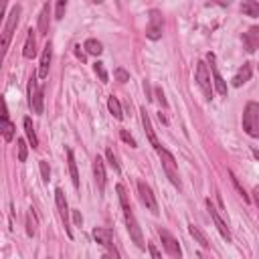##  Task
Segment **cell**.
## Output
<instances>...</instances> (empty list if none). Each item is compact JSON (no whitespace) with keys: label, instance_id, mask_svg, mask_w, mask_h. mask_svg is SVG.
<instances>
[{"label":"cell","instance_id":"obj_1","mask_svg":"<svg viewBox=\"0 0 259 259\" xmlns=\"http://www.w3.org/2000/svg\"><path fill=\"white\" fill-rule=\"evenodd\" d=\"M243 130L251 138H259V103L249 101L243 112Z\"/></svg>","mask_w":259,"mask_h":259},{"label":"cell","instance_id":"obj_2","mask_svg":"<svg viewBox=\"0 0 259 259\" xmlns=\"http://www.w3.org/2000/svg\"><path fill=\"white\" fill-rule=\"evenodd\" d=\"M211 69L206 67L204 61H199L197 63V73H195V79H197V85L201 87L202 95L206 99H213V81H211Z\"/></svg>","mask_w":259,"mask_h":259},{"label":"cell","instance_id":"obj_3","mask_svg":"<svg viewBox=\"0 0 259 259\" xmlns=\"http://www.w3.org/2000/svg\"><path fill=\"white\" fill-rule=\"evenodd\" d=\"M156 152H158V156H160V160H162V168H164V172H166L168 180L174 184V186L180 188V176H178V168H176L174 156H172V154H170L166 148H158Z\"/></svg>","mask_w":259,"mask_h":259},{"label":"cell","instance_id":"obj_4","mask_svg":"<svg viewBox=\"0 0 259 259\" xmlns=\"http://www.w3.org/2000/svg\"><path fill=\"white\" fill-rule=\"evenodd\" d=\"M29 106L34 114H43V85H39L37 75L29 81Z\"/></svg>","mask_w":259,"mask_h":259},{"label":"cell","instance_id":"obj_5","mask_svg":"<svg viewBox=\"0 0 259 259\" xmlns=\"http://www.w3.org/2000/svg\"><path fill=\"white\" fill-rule=\"evenodd\" d=\"M19 19H21V6L16 4L10 8V14H8V21L4 25V30H2V51L6 53L8 47H10V39H12V34H14V29L16 25H19Z\"/></svg>","mask_w":259,"mask_h":259},{"label":"cell","instance_id":"obj_6","mask_svg":"<svg viewBox=\"0 0 259 259\" xmlns=\"http://www.w3.org/2000/svg\"><path fill=\"white\" fill-rule=\"evenodd\" d=\"M158 235L162 239V247L166 249V253L172 257V259H182V249H180V243H178V239L172 235L168 229H158Z\"/></svg>","mask_w":259,"mask_h":259},{"label":"cell","instance_id":"obj_7","mask_svg":"<svg viewBox=\"0 0 259 259\" xmlns=\"http://www.w3.org/2000/svg\"><path fill=\"white\" fill-rule=\"evenodd\" d=\"M93 237H95V241H97L99 245L110 249V255L114 259H119V253H117L115 245H114V233H112V229H108V227H95L93 229Z\"/></svg>","mask_w":259,"mask_h":259},{"label":"cell","instance_id":"obj_8","mask_svg":"<svg viewBox=\"0 0 259 259\" xmlns=\"http://www.w3.org/2000/svg\"><path fill=\"white\" fill-rule=\"evenodd\" d=\"M162 29H164V19L160 10H150V21L146 27V37L150 41H158L162 37Z\"/></svg>","mask_w":259,"mask_h":259},{"label":"cell","instance_id":"obj_9","mask_svg":"<svg viewBox=\"0 0 259 259\" xmlns=\"http://www.w3.org/2000/svg\"><path fill=\"white\" fill-rule=\"evenodd\" d=\"M138 195H140L142 204L146 206V209H148L152 215H158V201H156V197H154L152 188H150L144 180H138Z\"/></svg>","mask_w":259,"mask_h":259},{"label":"cell","instance_id":"obj_10","mask_svg":"<svg viewBox=\"0 0 259 259\" xmlns=\"http://www.w3.org/2000/svg\"><path fill=\"white\" fill-rule=\"evenodd\" d=\"M124 217H126V225H128V233H130L132 241H134V243L140 247V249H144V247H146V241H144L142 229H140V225H138V221H136L134 213H132V211H124Z\"/></svg>","mask_w":259,"mask_h":259},{"label":"cell","instance_id":"obj_11","mask_svg":"<svg viewBox=\"0 0 259 259\" xmlns=\"http://www.w3.org/2000/svg\"><path fill=\"white\" fill-rule=\"evenodd\" d=\"M55 202H57V209H59V213H61V219H63V223H65V231H67V235L69 237H73V231H71V227H69V204H67V199H65V193H63V188H55Z\"/></svg>","mask_w":259,"mask_h":259},{"label":"cell","instance_id":"obj_12","mask_svg":"<svg viewBox=\"0 0 259 259\" xmlns=\"http://www.w3.org/2000/svg\"><path fill=\"white\" fill-rule=\"evenodd\" d=\"M206 209H209V215H211V219H213V223H215L217 231L221 233V237L225 239V241H231V229H229L227 223L223 221V217L217 213V209L213 206V202H211V201H206Z\"/></svg>","mask_w":259,"mask_h":259},{"label":"cell","instance_id":"obj_13","mask_svg":"<svg viewBox=\"0 0 259 259\" xmlns=\"http://www.w3.org/2000/svg\"><path fill=\"white\" fill-rule=\"evenodd\" d=\"M206 61L211 63V75H213V85H215L217 93H219V95H227V83H225V79L221 77L219 69H217V63H215V55H213V53H209V55H206Z\"/></svg>","mask_w":259,"mask_h":259},{"label":"cell","instance_id":"obj_14","mask_svg":"<svg viewBox=\"0 0 259 259\" xmlns=\"http://www.w3.org/2000/svg\"><path fill=\"white\" fill-rule=\"evenodd\" d=\"M93 176H95L99 193H103V188H106V162H103V158H99V156L93 160Z\"/></svg>","mask_w":259,"mask_h":259},{"label":"cell","instance_id":"obj_15","mask_svg":"<svg viewBox=\"0 0 259 259\" xmlns=\"http://www.w3.org/2000/svg\"><path fill=\"white\" fill-rule=\"evenodd\" d=\"M140 117H142V126H144V130H146V136H148V142L154 146V148H162L160 146V142H158V138H156V134H154V130H152V122H150V115L146 114V108H142L140 110Z\"/></svg>","mask_w":259,"mask_h":259},{"label":"cell","instance_id":"obj_16","mask_svg":"<svg viewBox=\"0 0 259 259\" xmlns=\"http://www.w3.org/2000/svg\"><path fill=\"white\" fill-rule=\"evenodd\" d=\"M51 57H53V47H51V43H47L45 49H43V55H41V63H39V77L41 79H45L49 75Z\"/></svg>","mask_w":259,"mask_h":259},{"label":"cell","instance_id":"obj_17","mask_svg":"<svg viewBox=\"0 0 259 259\" xmlns=\"http://www.w3.org/2000/svg\"><path fill=\"white\" fill-rule=\"evenodd\" d=\"M251 73H253V67H251V63H243V67L239 69V71L233 75V85L235 87H241V85H245L249 79H251Z\"/></svg>","mask_w":259,"mask_h":259},{"label":"cell","instance_id":"obj_18","mask_svg":"<svg viewBox=\"0 0 259 259\" xmlns=\"http://www.w3.org/2000/svg\"><path fill=\"white\" fill-rule=\"evenodd\" d=\"M34 55H37V37H34V30L29 29L27 41H25V47H23V57L25 59H32Z\"/></svg>","mask_w":259,"mask_h":259},{"label":"cell","instance_id":"obj_19","mask_svg":"<svg viewBox=\"0 0 259 259\" xmlns=\"http://www.w3.org/2000/svg\"><path fill=\"white\" fill-rule=\"evenodd\" d=\"M67 164H69V172H71V180L73 186L79 188V172H77V162H75V154L71 148H67Z\"/></svg>","mask_w":259,"mask_h":259},{"label":"cell","instance_id":"obj_20","mask_svg":"<svg viewBox=\"0 0 259 259\" xmlns=\"http://www.w3.org/2000/svg\"><path fill=\"white\" fill-rule=\"evenodd\" d=\"M2 136H4V142H10L12 138H14V124L8 119L6 103H4V112H2Z\"/></svg>","mask_w":259,"mask_h":259},{"label":"cell","instance_id":"obj_21","mask_svg":"<svg viewBox=\"0 0 259 259\" xmlns=\"http://www.w3.org/2000/svg\"><path fill=\"white\" fill-rule=\"evenodd\" d=\"M188 233H191L193 237H195V241H197V243H201V247H204V249H209L211 247V241H209V237H206L197 225H195V223H191V225H188Z\"/></svg>","mask_w":259,"mask_h":259},{"label":"cell","instance_id":"obj_22","mask_svg":"<svg viewBox=\"0 0 259 259\" xmlns=\"http://www.w3.org/2000/svg\"><path fill=\"white\" fill-rule=\"evenodd\" d=\"M49 25H51V6L45 4L41 14H39V34H47L49 32Z\"/></svg>","mask_w":259,"mask_h":259},{"label":"cell","instance_id":"obj_23","mask_svg":"<svg viewBox=\"0 0 259 259\" xmlns=\"http://www.w3.org/2000/svg\"><path fill=\"white\" fill-rule=\"evenodd\" d=\"M23 124H25V134H27V138H29L30 146H32V148H39V140H37V134H34V128H32L30 117H25Z\"/></svg>","mask_w":259,"mask_h":259},{"label":"cell","instance_id":"obj_24","mask_svg":"<svg viewBox=\"0 0 259 259\" xmlns=\"http://www.w3.org/2000/svg\"><path fill=\"white\" fill-rule=\"evenodd\" d=\"M108 110H110V114H112L115 119H122V117H124L122 106H119L117 97H114V95H110V97H108Z\"/></svg>","mask_w":259,"mask_h":259},{"label":"cell","instance_id":"obj_25","mask_svg":"<svg viewBox=\"0 0 259 259\" xmlns=\"http://www.w3.org/2000/svg\"><path fill=\"white\" fill-rule=\"evenodd\" d=\"M83 49L87 51L89 55H101L103 53V45L99 41H95V39H87V41H85V45H83Z\"/></svg>","mask_w":259,"mask_h":259},{"label":"cell","instance_id":"obj_26","mask_svg":"<svg viewBox=\"0 0 259 259\" xmlns=\"http://www.w3.org/2000/svg\"><path fill=\"white\" fill-rule=\"evenodd\" d=\"M241 10L247 16H259V2H255V0H245V2H241Z\"/></svg>","mask_w":259,"mask_h":259},{"label":"cell","instance_id":"obj_27","mask_svg":"<svg viewBox=\"0 0 259 259\" xmlns=\"http://www.w3.org/2000/svg\"><path fill=\"white\" fill-rule=\"evenodd\" d=\"M115 191H117L119 202H122V209H124V211H132V204H130V199H128L126 186H124V184H117V186H115Z\"/></svg>","mask_w":259,"mask_h":259},{"label":"cell","instance_id":"obj_28","mask_svg":"<svg viewBox=\"0 0 259 259\" xmlns=\"http://www.w3.org/2000/svg\"><path fill=\"white\" fill-rule=\"evenodd\" d=\"M27 235L29 237L37 235V219H34V215H32V209L27 213Z\"/></svg>","mask_w":259,"mask_h":259},{"label":"cell","instance_id":"obj_29","mask_svg":"<svg viewBox=\"0 0 259 259\" xmlns=\"http://www.w3.org/2000/svg\"><path fill=\"white\" fill-rule=\"evenodd\" d=\"M93 71H95V75L99 77V81H101V83H108V81H110L108 71H106V67H103V63H101V61H97V63L93 65Z\"/></svg>","mask_w":259,"mask_h":259},{"label":"cell","instance_id":"obj_30","mask_svg":"<svg viewBox=\"0 0 259 259\" xmlns=\"http://www.w3.org/2000/svg\"><path fill=\"white\" fill-rule=\"evenodd\" d=\"M106 158H108L110 166H112L115 172H119V162H117V156H115V152H114L112 148H108V150H106Z\"/></svg>","mask_w":259,"mask_h":259},{"label":"cell","instance_id":"obj_31","mask_svg":"<svg viewBox=\"0 0 259 259\" xmlns=\"http://www.w3.org/2000/svg\"><path fill=\"white\" fill-rule=\"evenodd\" d=\"M229 176H231V182H233V186L237 188V193H239V197H243V201H245V202H249V197L245 195V191H243V186H241V184H239V180H237V176L233 174V172H231V170H229Z\"/></svg>","mask_w":259,"mask_h":259},{"label":"cell","instance_id":"obj_32","mask_svg":"<svg viewBox=\"0 0 259 259\" xmlns=\"http://www.w3.org/2000/svg\"><path fill=\"white\" fill-rule=\"evenodd\" d=\"M114 75H115V79H117L119 83H128V81H130V73L126 71L124 67H117L115 71H114Z\"/></svg>","mask_w":259,"mask_h":259},{"label":"cell","instance_id":"obj_33","mask_svg":"<svg viewBox=\"0 0 259 259\" xmlns=\"http://www.w3.org/2000/svg\"><path fill=\"white\" fill-rule=\"evenodd\" d=\"M16 148H19V162H25L27 160V142L23 140V138H21V140H16Z\"/></svg>","mask_w":259,"mask_h":259},{"label":"cell","instance_id":"obj_34","mask_svg":"<svg viewBox=\"0 0 259 259\" xmlns=\"http://www.w3.org/2000/svg\"><path fill=\"white\" fill-rule=\"evenodd\" d=\"M119 136H122V140L126 144H130V148H138V142L134 140V136L128 132V130H119Z\"/></svg>","mask_w":259,"mask_h":259},{"label":"cell","instance_id":"obj_35","mask_svg":"<svg viewBox=\"0 0 259 259\" xmlns=\"http://www.w3.org/2000/svg\"><path fill=\"white\" fill-rule=\"evenodd\" d=\"M247 34H249V39L253 43V49H259V27H251Z\"/></svg>","mask_w":259,"mask_h":259},{"label":"cell","instance_id":"obj_36","mask_svg":"<svg viewBox=\"0 0 259 259\" xmlns=\"http://www.w3.org/2000/svg\"><path fill=\"white\" fill-rule=\"evenodd\" d=\"M65 10H67V2H65V0H59L57 6H55V19L57 21H61L65 16Z\"/></svg>","mask_w":259,"mask_h":259},{"label":"cell","instance_id":"obj_37","mask_svg":"<svg viewBox=\"0 0 259 259\" xmlns=\"http://www.w3.org/2000/svg\"><path fill=\"white\" fill-rule=\"evenodd\" d=\"M39 168H41V176H43V180L49 182V178H51V168H49V164H47L45 160H41V162H39Z\"/></svg>","mask_w":259,"mask_h":259},{"label":"cell","instance_id":"obj_38","mask_svg":"<svg viewBox=\"0 0 259 259\" xmlns=\"http://www.w3.org/2000/svg\"><path fill=\"white\" fill-rule=\"evenodd\" d=\"M148 249H150V255H152V259H162V255H160V251H158V247L154 245V243H150V245H148Z\"/></svg>","mask_w":259,"mask_h":259},{"label":"cell","instance_id":"obj_39","mask_svg":"<svg viewBox=\"0 0 259 259\" xmlns=\"http://www.w3.org/2000/svg\"><path fill=\"white\" fill-rule=\"evenodd\" d=\"M241 39H243V43H245V49L249 51V53H253L255 49H253V43H251V39H249V34L245 32V34H243V37H241Z\"/></svg>","mask_w":259,"mask_h":259},{"label":"cell","instance_id":"obj_40","mask_svg":"<svg viewBox=\"0 0 259 259\" xmlns=\"http://www.w3.org/2000/svg\"><path fill=\"white\" fill-rule=\"evenodd\" d=\"M156 97H158V101H160V106H162V108H166V106H168L166 99H164V91H162L160 87H156Z\"/></svg>","mask_w":259,"mask_h":259},{"label":"cell","instance_id":"obj_41","mask_svg":"<svg viewBox=\"0 0 259 259\" xmlns=\"http://www.w3.org/2000/svg\"><path fill=\"white\" fill-rule=\"evenodd\" d=\"M71 213H73V223H75L77 227H81V223H83V217H81V213H79V211H71Z\"/></svg>","mask_w":259,"mask_h":259},{"label":"cell","instance_id":"obj_42","mask_svg":"<svg viewBox=\"0 0 259 259\" xmlns=\"http://www.w3.org/2000/svg\"><path fill=\"white\" fill-rule=\"evenodd\" d=\"M75 55H77V57H79L81 61H85V53H83V51H81V47H79V45L75 47Z\"/></svg>","mask_w":259,"mask_h":259},{"label":"cell","instance_id":"obj_43","mask_svg":"<svg viewBox=\"0 0 259 259\" xmlns=\"http://www.w3.org/2000/svg\"><path fill=\"white\" fill-rule=\"evenodd\" d=\"M253 199H255V202H257V206H259V186L253 188Z\"/></svg>","mask_w":259,"mask_h":259},{"label":"cell","instance_id":"obj_44","mask_svg":"<svg viewBox=\"0 0 259 259\" xmlns=\"http://www.w3.org/2000/svg\"><path fill=\"white\" fill-rule=\"evenodd\" d=\"M99 259H112V257H110V255H101Z\"/></svg>","mask_w":259,"mask_h":259}]
</instances>
